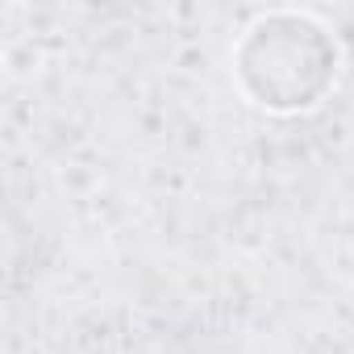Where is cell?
<instances>
[{
    "mask_svg": "<svg viewBox=\"0 0 354 354\" xmlns=\"http://www.w3.org/2000/svg\"><path fill=\"white\" fill-rule=\"evenodd\" d=\"M342 71L337 38L308 13H263L234 50V80L242 96L275 117L317 109Z\"/></svg>",
    "mask_w": 354,
    "mask_h": 354,
    "instance_id": "obj_1",
    "label": "cell"
}]
</instances>
